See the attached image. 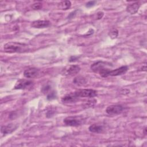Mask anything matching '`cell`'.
I'll use <instances>...</instances> for the list:
<instances>
[{"mask_svg": "<svg viewBox=\"0 0 147 147\" xmlns=\"http://www.w3.org/2000/svg\"><path fill=\"white\" fill-rule=\"evenodd\" d=\"M74 83L75 84H76L78 85L80 84H83L84 82V80L83 78H75V79L74 80Z\"/></svg>", "mask_w": 147, "mask_h": 147, "instance_id": "d6986e66", "label": "cell"}, {"mask_svg": "<svg viewBox=\"0 0 147 147\" xmlns=\"http://www.w3.org/2000/svg\"><path fill=\"white\" fill-rule=\"evenodd\" d=\"M83 118L80 116H71L65 118L63 122L67 126H78L83 123Z\"/></svg>", "mask_w": 147, "mask_h": 147, "instance_id": "7a4b0ae2", "label": "cell"}, {"mask_svg": "<svg viewBox=\"0 0 147 147\" xmlns=\"http://www.w3.org/2000/svg\"><path fill=\"white\" fill-rule=\"evenodd\" d=\"M41 91L44 94H46V93L49 94V92H51V91H51V87L48 84H45V86H44L42 87Z\"/></svg>", "mask_w": 147, "mask_h": 147, "instance_id": "ac0fdd59", "label": "cell"}, {"mask_svg": "<svg viewBox=\"0 0 147 147\" xmlns=\"http://www.w3.org/2000/svg\"><path fill=\"white\" fill-rule=\"evenodd\" d=\"M17 125L14 123H9L7 125L1 126V131L3 135H6L12 133L17 128Z\"/></svg>", "mask_w": 147, "mask_h": 147, "instance_id": "30bf717a", "label": "cell"}, {"mask_svg": "<svg viewBox=\"0 0 147 147\" xmlns=\"http://www.w3.org/2000/svg\"><path fill=\"white\" fill-rule=\"evenodd\" d=\"M4 51L7 53H23L28 52L29 46L24 43L18 42H9L4 45Z\"/></svg>", "mask_w": 147, "mask_h": 147, "instance_id": "6da1fadb", "label": "cell"}, {"mask_svg": "<svg viewBox=\"0 0 147 147\" xmlns=\"http://www.w3.org/2000/svg\"><path fill=\"white\" fill-rule=\"evenodd\" d=\"M55 113L54 110H49L47 113V117H51Z\"/></svg>", "mask_w": 147, "mask_h": 147, "instance_id": "603a6c76", "label": "cell"}, {"mask_svg": "<svg viewBox=\"0 0 147 147\" xmlns=\"http://www.w3.org/2000/svg\"><path fill=\"white\" fill-rule=\"evenodd\" d=\"M32 7L34 10H39L42 7V3L40 2H36L32 5Z\"/></svg>", "mask_w": 147, "mask_h": 147, "instance_id": "ffe728a7", "label": "cell"}, {"mask_svg": "<svg viewBox=\"0 0 147 147\" xmlns=\"http://www.w3.org/2000/svg\"><path fill=\"white\" fill-rule=\"evenodd\" d=\"M51 22L48 20H36L33 21L31 23L30 26L34 28L40 29L47 28L49 26Z\"/></svg>", "mask_w": 147, "mask_h": 147, "instance_id": "52a82bcc", "label": "cell"}, {"mask_svg": "<svg viewBox=\"0 0 147 147\" xmlns=\"http://www.w3.org/2000/svg\"><path fill=\"white\" fill-rule=\"evenodd\" d=\"M140 5L138 2L133 3L129 5L126 7V11L131 14H134L138 11L140 8Z\"/></svg>", "mask_w": 147, "mask_h": 147, "instance_id": "4fadbf2b", "label": "cell"}, {"mask_svg": "<svg viewBox=\"0 0 147 147\" xmlns=\"http://www.w3.org/2000/svg\"><path fill=\"white\" fill-rule=\"evenodd\" d=\"M110 69H109L108 68H103L102 69H101L100 71H99V74L103 78H106L107 76H109V74H110Z\"/></svg>", "mask_w": 147, "mask_h": 147, "instance_id": "2e32d148", "label": "cell"}, {"mask_svg": "<svg viewBox=\"0 0 147 147\" xmlns=\"http://www.w3.org/2000/svg\"><path fill=\"white\" fill-rule=\"evenodd\" d=\"M78 59H79V57H78V56H71V57H70L69 61L70 62H73V61H75L77 60Z\"/></svg>", "mask_w": 147, "mask_h": 147, "instance_id": "d4e9b609", "label": "cell"}, {"mask_svg": "<svg viewBox=\"0 0 147 147\" xmlns=\"http://www.w3.org/2000/svg\"><path fill=\"white\" fill-rule=\"evenodd\" d=\"M141 70L142 71H146V63L145 64H144V65H142V67H141Z\"/></svg>", "mask_w": 147, "mask_h": 147, "instance_id": "4316f807", "label": "cell"}, {"mask_svg": "<svg viewBox=\"0 0 147 147\" xmlns=\"http://www.w3.org/2000/svg\"><path fill=\"white\" fill-rule=\"evenodd\" d=\"M123 110V107L121 105H113L108 106L106 112L110 115H117L121 114Z\"/></svg>", "mask_w": 147, "mask_h": 147, "instance_id": "5b68a950", "label": "cell"}, {"mask_svg": "<svg viewBox=\"0 0 147 147\" xmlns=\"http://www.w3.org/2000/svg\"><path fill=\"white\" fill-rule=\"evenodd\" d=\"M33 85L34 83L31 80L27 79H20L16 82L14 88L16 90L29 89L32 88Z\"/></svg>", "mask_w": 147, "mask_h": 147, "instance_id": "277c9868", "label": "cell"}, {"mask_svg": "<svg viewBox=\"0 0 147 147\" xmlns=\"http://www.w3.org/2000/svg\"><path fill=\"white\" fill-rule=\"evenodd\" d=\"M39 74V69L36 68H29L26 69H25L24 72V75L26 78H34Z\"/></svg>", "mask_w": 147, "mask_h": 147, "instance_id": "ba28073f", "label": "cell"}, {"mask_svg": "<svg viewBox=\"0 0 147 147\" xmlns=\"http://www.w3.org/2000/svg\"><path fill=\"white\" fill-rule=\"evenodd\" d=\"M75 12H76V11H73V12H72V13H71L70 14H69V15L68 16V18H73V17L76 14V13H75Z\"/></svg>", "mask_w": 147, "mask_h": 147, "instance_id": "484cf974", "label": "cell"}, {"mask_svg": "<svg viewBox=\"0 0 147 147\" xmlns=\"http://www.w3.org/2000/svg\"><path fill=\"white\" fill-rule=\"evenodd\" d=\"M146 127H145V129H144V133L146 134Z\"/></svg>", "mask_w": 147, "mask_h": 147, "instance_id": "83f0119b", "label": "cell"}, {"mask_svg": "<svg viewBox=\"0 0 147 147\" xmlns=\"http://www.w3.org/2000/svg\"><path fill=\"white\" fill-rule=\"evenodd\" d=\"M104 15V13L102 12V11H99V12H98L96 13V17H97V19L98 20H100L101 19L103 16Z\"/></svg>", "mask_w": 147, "mask_h": 147, "instance_id": "cb8c5ba5", "label": "cell"}, {"mask_svg": "<svg viewBox=\"0 0 147 147\" xmlns=\"http://www.w3.org/2000/svg\"><path fill=\"white\" fill-rule=\"evenodd\" d=\"M71 6V2L69 1H64L58 4V8L61 10H67Z\"/></svg>", "mask_w": 147, "mask_h": 147, "instance_id": "9a60e30c", "label": "cell"}, {"mask_svg": "<svg viewBox=\"0 0 147 147\" xmlns=\"http://www.w3.org/2000/svg\"><path fill=\"white\" fill-rule=\"evenodd\" d=\"M109 36L112 39L116 38L118 36V30L116 29H112L109 33Z\"/></svg>", "mask_w": 147, "mask_h": 147, "instance_id": "e0dca14e", "label": "cell"}, {"mask_svg": "<svg viewBox=\"0 0 147 147\" xmlns=\"http://www.w3.org/2000/svg\"><path fill=\"white\" fill-rule=\"evenodd\" d=\"M47 99L48 100H51L53 99H55L56 98V94L55 92V91H52L51 92H49L48 95H47Z\"/></svg>", "mask_w": 147, "mask_h": 147, "instance_id": "44dd1931", "label": "cell"}, {"mask_svg": "<svg viewBox=\"0 0 147 147\" xmlns=\"http://www.w3.org/2000/svg\"><path fill=\"white\" fill-rule=\"evenodd\" d=\"M79 98L75 93H70L64 95L61 98V101L64 103H72L77 102Z\"/></svg>", "mask_w": 147, "mask_h": 147, "instance_id": "9c48e42d", "label": "cell"}, {"mask_svg": "<svg viewBox=\"0 0 147 147\" xmlns=\"http://www.w3.org/2000/svg\"><path fill=\"white\" fill-rule=\"evenodd\" d=\"M95 3H96V1H89L88 2H87V3H86V6L87 7H92V6H93L95 5Z\"/></svg>", "mask_w": 147, "mask_h": 147, "instance_id": "7402d4cb", "label": "cell"}, {"mask_svg": "<svg viewBox=\"0 0 147 147\" xmlns=\"http://www.w3.org/2000/svg\"><path fill=\"white\" fill-rule=\"evenodd\" d=\"M74 93L78 98H94L97 95V91L92 89H79Z\"/></svg>", "mask_w": 147, "mask_h": 147, "instance_id": "3957f363", "label": "cell"}, {"mask_svg": "<svg viewBox=\"0 0 147 147\" xmlns=\"http://www.w3.org/2000/svg\"><path fill=\"white\" fill-rule=\"evenodd\" d=\"M128 70L127 66L123 65L113 70H110L109 76H118L125 74Z\"/></svg>", "mask_w": 147, "mask_h": 147, "instance_id": "8fae6325", "label": "cell"}, {"mask_svg": "<svg viewBox=\"0 0 147 147\" xmlns=\"http://www.w3.org/2000/svg\"><path fill=\"white\" fill-rule=\"evenodd\" d=\"M110 65H111V64H110L109 63L105 62L103 61H98L97 62L93 63L91 65V69L94 72L98 73L99 71H100L101 69H102L103 68H106L107 66H110Z\"/></svg>", "mask_w": 147, "mask_h": 147, "instance_id": "8992f818", "label": "cell"}, {"mask_svg": "<svg viewBox=\"0 0 147 147\" xmlns=\"http://www.w3.org/2000/svg\"><path fill=\"white\" fill-rule=\"evenodd\" d=\"M88 130L90 131L96 133H100L102 132L103 130V127L102 125H99L96 123L92 124L90 125L88 127Z\"/></svg>", "mask_w": 147, "mask_h": 147, "instance_id": "5bb4252c", "label": "cell"}, {"mask_svg": "<svg viewBox=\"0 0 147 147\" xmlns=\"http://www.w3.org/2000/svg\"><path fill=\"white\" fill-rule=\"evenodd\" d=\"M80 71V67L77 65H71L68 67L64 71V74L65 75H75L79 72Z\"/></svg>", "mask_w": 147, "mask_h": 147, "instance_id": "7c38bea8", "label": "cell"}]
</instances>
